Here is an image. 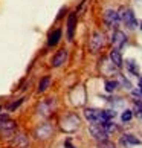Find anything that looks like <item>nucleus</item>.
I'll return each mask as SVG.
<instances>
[{"instance_id": "f257e3e1", "label": "nucleus", "mask_w": 142, "mask_h": 148, "mask_svg": "<svg viewBox=\"0 0 142 148\" xmlns=\"http://www.w3.org/2000/svg\"><path fill=\"white\" fill-rule=\"evenodd\" d=\"M115 113L113 110H96V108H86L84 110V116L90 121V122H95V124H102V122H107L110 121L112 118H115Z\"/></svg>"}, {"instance_id": "f03ea898", "label": "nucleus", "mask_w": 142, "mask_h": 148, "mask_svg": "<svg viewBox=\"0 0 142 148\" xmlns=\"http://www.w3.org/2000/svg\"><path fill=\"white\" fill-rule=\"evenodd\" d=\"M119 20H122V23L127 26L128 29H136L138 28V20L134 17V12L128 8H124L119 11Z\"/></svg>"}, {"instance_id": "7ed1b4c3", "label": "nucleus", "mask_w": 142, "mask_h": 148, "mask_svg": "<svg viewBox=\"0 0 142 148\" xmlns=\"http://www.w3.org/2000/svg\"><path fill=\"white\" fill-rule=\"evenodd\" d=\"M89 130H90V134L93 136L95 139H98V140H107V136H108V133L104 130V127H102V124H95V122H92L90 124V127H89Z\"/></svg>"}, {"instance_id": "20e7f679", "label": "nucleus", "mask_w": 142, "mask_h": 148, "mask_svg": "<svg viewBox=\"0 0 142 148\" xmlns=\"http://www.w3.org/2000/svg\"><path fill=\"white\" fill-rule=\"evenodd\" d=\"M15 128V122L9 121L6 116H0V136H9Z\"/></svg>"}, {"instance_id": "39448f33", "label": "nucleus", "mask_w": 142, "mask_h": 148, "mask_svg": "<svg viewBox=\"0 0 142 148\" xmlns=\"http://www.w3.org/2000/svg\"><path fill=\"white\" fill-rule=\"evenodd\" d=\"M102 43H104V40H102V34H101V32H93V35H92V38H90V43H89L90 51L92 52L99 51V49L102 47Z\"/></svg>"}, {"instance_id": "423d86ee", "label": "nucleus", "mask_w": 142, "mask_h": 148, "mask_svg": "<svg viewBox=\"0 0 142 148\" xmlns=\"http://www.w3.org/2000/svg\"><path fill=\"white\" fill-rule=\"evenodd\" d=\"M119 21V14L113 9H107L104 12V23L107 26H116Z\"/></svg>"}, {"instance_id": "0eeeda50", "label": "nucleus", "mask_w": 142, "mask_h": 148, "mask_svg": "<svg viewBox=\"0 0 142 148\" xmlns=\"http://www.w3.org/2000/svg\"><path fill=\"white\" fill-rule=\"evenodd\" d=\"M66 58H67V51L66 49H60V51L55 53V57L52 58V66L54 67H60L66 63Z\"/></svg>"}, {"instance_id": "6e6552de", "label": "nucleus", "mask_w": 142, "mask_h": 148, "mask_svg": "<svg viewBox=\"0 0 142 148\" xmlns=\"http://www.w3.org/2000/svg\"><path fill=\"white\" fill-rule=\"evenodd\" d=\"M75 26H76V14L72 12L69 15V20H67V40L69 41H72V38H73Z\"/></svg>"}, {"instance_id": "1a4fd4ad", "label": "nucleus", "mask_w": 142, "mask_h": 148, "mask_svg": "<svg viewBox=\"0 0 142 148\" xmlns=\"http://www.w3.org/2000/svg\"><path fill=\"white\" fill-rule=\"evenodd\" d=\"M112 41H113V45L116 46V49H119V47H122L125 45L127 37H125V34H124V32H121V31H115V34L112 37Z\"/></svg>"}, {"instance_id": "9d476101", "label": "nucleus", "mask_w": 142, "mask_h": 148, "mask_svg": "<svg viewBox=\"0 0 142 148\" xmlns=\"http://www.w3.org/2000/svg\"><path fill=\"white\" fill-rule=\"evenodd\" d=\"M35 134L38 136V138H41V139L49 138V136L52 134V128H51V125H47V124H43L41 127H38V128L35 130Z\"/></svg>"}, {"instance_id": "9b49d317", "label": "nucleus", "mask_w": 142, "mask_h": 148, "mask_svg": "<svg viewBox=\"0 0 142 148\" xmlns=\"http://www.w3.org/2000/svg\"><path fill=\"white\" fill-rule=\"evenodd\" d=\"M110 60H112V63L116 66V67H121L122 66V55H121V52H119V49L115 47L113 51L110 52Z\"/></svg>"}, {"instance_id": "f8f14e48", "label": "nucleus", "mask_w": 142, "mask_h": 148, "mask_svg": "<svg viewBox=\"0 0 142 148\" xmlns=\"http://www.w3.org/2000/svg\"><path fill=\"white\" fill-rule=\"evenodd\" d=\"M121 144L122 145H139L141 140L138 138H134L133 134H124L121 138Z\"/></svg>"}, {"instance_id": "ddd939ff", "label": "nucleus", "mask_w": 142, "mask_h": 148, "mask_svg": "<svg viewBox=\"0 0 142 148\" xmlns=\"http://www.w3.org/2000/svg\"><path fill=\"white\" fill-rule=\"evenodd\" d=\"M60 38H61V31L57 29V31H54L51 35H49V40H47V45L49 46H55L60 43Z\"/></svg>"}, {"instance_id": "4468645a", "label": "nucleus", "mask_w": 142, "mask_h": 148, "mask_svg": "<svg viewBox=\"0 0 142 148\" xmlns=\"http://www.w3.org/2000/svg\"><path fill=\"white\" fill-rule=\"evenodd\" d=\"M127 67H128V70L132 72L133 75H138L139 73V69H138V64L134 63V60H127Z\"/></svg>"}, {"instance_id": "2eb2a0df", "label": "nucleus", "mask_w": 142, "mask_h": 148, "mask_svg": "<svg viewBox=\"0 0 142 148\" xmlns=\"http://www.w3.org/2000/svg\"><path fill=\"white\" fill-rule=\"evenodd\" d=\"M49 83H51V78H49V76H45V78H41L40 84H38V92H45V90L47 89Z\"/></svg>"}, {"instance_id": "dca6fc26", "label": "nucleus", "mask_w": 142, "mask_h": 148, "mask_svg": "<svg viewBox=\"0 0 142 148\" xmlns=\"http://www.w3.org/2000/svg\"><path fill=\"white\" fill-rule=\"evenodd\" d=\"M106 92H108V93H112V92H115L118 89V81H106Z\"/></svg>"}, {"instance_id": "f3484780", "label": "nucleus", "mask_w": 142, "mask_h": 148, "mask_svg": "<svg viewBox=\"0 0 142 148\" xmlns=\"http://www.w3.org/2000/svg\"><path fill=\"white\" fill-rule=\"evenodd\" d=\"M133 118V112L132 110H124V113L121 114V119H122V122H128L130 119Z\"/></svg>"}, {"instance_id": "a211bd4d", "label": "nucleus", "mask_w": 142, "mask_h": 148, "mask_svg": "<svg viewBox=\"0 0 142 148\" xmlns=\"http://www.w3.org/2000/svg\"><path fill=\"white\" fill-rule=\"evenodd\" d=\"M99 148H116V147H115V144H112L110 140H101Z\"/></svg>"}, {"instance_id": "6ab92c4d", "label": "nucleus", "mask_w": 142, "mask_h": 148, "mask_svg": "<svg viewBox=\"0 0 142 148\" xmlns=\"http://www.w3.org/2000/svg\"><path fill=\"white\" fill-rule=\"evenodd\" d=\"M136 114H138V116L142 119V102H136Z\"/></svg>"}, {"instance_id": "aec40b11", "label": "nucleus", "mask_w": 142, "mask_h": 148, "mask_svg": "<svg viewBox=\"0 0 142 148\" xmlns=\"http://www.w3.org/2000/svg\"><path fill=\"white\" fill-rule=\"evenodd\" d=\"M121 83L125 86V89H130V87H132V86H130V83H128V81L124 78V76H121Z\"/></svg>"}, {"instance_id": "412c9836", "label": "nucleus", "mask_w": 142, "mask_h": 148, "mask_svg": "<svg viewBox=\"0 0 142 148\" xmlns=\"http://www.w3.org/2000/svg\"><path fill=\"white\" fill-rule=\"evenodd\" d=\"M139 90H141V92H142V78H141V79H139Z\"/></svg>"}, {"instance_id": "4be33fe9", "label": "nucleus", "mask_w": 142, "mask_h": 148, "mask_svg": "<svg viewBox=\"0 0 142 148\" xmlns=\"http://www.w3.org/2000/svg\"><path fill=\"white\" fill-rule=\"evenodd\" d=\"M141 29H142V25H141Z\"/></svg>"}]
</instances>
